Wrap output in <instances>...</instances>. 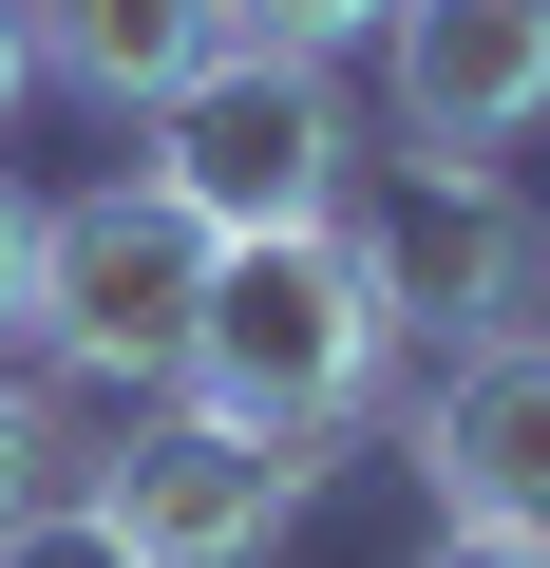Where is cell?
Here are the masks:
<instances>
[{"label":"cell","instance_id":"cell-1","mask_svg":"<svg viewBox=\"0 0 550 568\" xmlns=\"http://www.w3.org/2000/svg\"><path fill=\"white\" fill-rule=\"evenodd\" d=\"M380 379H399V304H380L361 209L266 227V246H209V304H190V379L171 398H209L247 436H361Z\"/></svg>","mask_w":550,"mask_h":568},{"label":"cell","instance_id":"cell-2","mask_svg":"<svg viewBox=\"0 0 550 568\" xmlns=\"http://www.w3.org/2000/svg\"><path fill=\"white\" fill-rule=\"evenodd\" d=\"M209 246H266V227H323L342 209V171H361V114H342V58H266V39H228L171 114H152V152H133Z\"/></svg>","mask_w":550,"mask_h":568},{"label":"cell","instance_id":"cell-3","mask_svg":"<svg viewBox=\"0 0 550 568\" xmlns=\"http://www.w3.org/2000/svg\"><path fill=\"white\" fill-rule=\"evenodd\" d=\"M190 304H209V227H190L152 171L39 209V304H20V342H39L58 379H96V398H171V379H190Z\"/></svg>","mask_w":550,"mask_h":568},{"label":"cell","instance_id":"cell-4","mask_svg":"<svg viewBox=\"0 0 550 568\" xmlns=\"http://www.w3.org/2000/svg\"><path fill=\"white\" fill-rule=\"evenodd\" d=\"M342 474V436H247V417H209V398H171V417H133V436H96V511L133 530V568H247L266 530H286L304 493Z\"/></svg>","mask_w":550,"mask_h":568},{"label":"cell","instance_id":"cell-5","mask_svg":"<svg viewBox=\"0 0 550 568\" xmlns=\"http://www.w3.org/2000/svg\"><path fill=\"white\" fill-rule=\"evenodd\" d=\"M380 133H399V171H493L512 133H550V0H399Z\"/></svg>","mask_w":550,"mask_h":568},{"label":"cell","instance_id":"cell-6","mask_svg":"<svg viewBox=\"0 0 550 568\" xmlns=\"http://www.w3.org/2000/svg\"><path fill=\"white\" fill-rule=\"evenodd\" d=\"M361 246H380V304H399V342H512L531 323V265H550V209L512 190V171H399V209H361Z\"/></svg>","mask_w":550,"mask_h":568},{"label":"cell","instance_id":"cell-7","mask_svg":"<svg viewBox=\"0 0 550 568\" xmlns=\"http://www.w3.org/2000/svg\"><path fill=\"white\" fill-rule=\"evenodd\" d=\"M399 455L437 474L456 530H550V323L456 342V361L399 398Z\"/></svg>","mask_w":550,"mask_h":568},{"label":"cell","instance_id":"cell-8","mask_svg":"<svg viewBox=\"0 0 550 568\" xmlns=\"http://www.w3.org/2000/svg\"><path fill=\"white\" fill-rule=\"evenodd\" d=\"M20 20H39V77L96 114H171L228 58V0H20Z\"/></svg>","mask_w":550,"mask_h":568},{"label":"cell","instance_id":"cell-9","mask_svg":"<svg viewBox=\"0 0 550 568\" xmlns=\"http://www.w3.org/2000/svg\"><path fill=\"white\" fill-rule=\"evenodd\" d=\"M96 474V417L58 398V379H20V361H0V530H20L39 493H77Z\"/></svg>","mask_w":550,"mask_h":568},{"label":"cell","instance_id":"cell-10","mask_svg":"<svg viewBox=\"0 0 550 568\" xmlns=\"http://www.w3.org/2000/svg\"><path fill=\"white\" fill-rule=\"evenodd\" d=\"M399 20V0H228V39H266V58H361Z\"/></svg>","mask_w":550,"mask_h":568},{"label":"cell","instance_id":"cell-11","mask_svg":"<svg viewBox=\"0 0 550 568\" xmlns=\"http://www.w3.org/2000/svg\"><path fill=\"white\" fill-rule=\"evenodd\" d=\"M0 568H133V530H114L96 493H39L20 530H0Z\"/></svg>","mask_w":550,"mask_h":568},{"label":"cell","instance_id":"cell-12","mask_svg":"<svg viewBox=\"0 0 550 568\" xmlns=\"http://www.w3.org/2000/svg\"><path fill=\"white\" fill-rule=\"evenodd\" d=\"M20 304H39V190L0 171V342H20Z\"/></svg>","mask_w":550,"mask_h":568},{"label":"cell","instance_id":"cell-13","mask_svg":"<svg viewBox=\"0 0 550 568\" xmlns=\"http://www.w3.org/2000/svg\"><path fill=\"white\" fill-rule=\"evenodd\" d=\"M418 568H550V530H456V511H437V549H418Z\"/></svg>","mask_w":550,"mask_h":568},{"label":"cell","instance_id":"cell-14","mask_svg":"<svg viewBox=\"0 0 550 568\" xmlns=\"http://www.w3.org/2000/svg\"><path fill=\"white\" fill-rule=\"evenodd\" d=\"M20 95H39V20L0 0V114H20Z\"/></svg>","mask_w":550,"mask_h":568},{"label":"cell","instance_id":"cell-15","mask_svg":"<svg viewBox=\"0 0 550 568\" xmlns=\"http://www.w3.org/2000/svg\"><path fill=\"white\" fill-rule=\"evenodd\" d=\"M531 323H550V265H531Z\"/></svg>","mask_w":550,"mask_h":568}]
</instances>
